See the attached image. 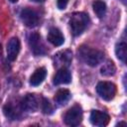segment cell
Listing matches in <instances>:
<instances>
[{
  "label": "cell",
  "mask_w": 127,
  "mask_h": 127,
  "mask_svg": "<svg viewBox=\"0 0 127 127\" xmlns=\"http://www.w3.org/2000/svg\"><path fill=\"white\" fill-rule=\"evenodd\" d=\"M32 1H34V2H44L45 0H32Z\"/></svg>",
  "instance_id": "21"
},
{
  "label": "cell",
  "mask_w": 127,
  "mask_h": 127,
  "mask_svg": "<svg viewBox=\"0 0 127 127\" xmlns=\"http://www.w3.org/2000/svg\"><path fill=\"white\" fill-rule=\"evenodd\" d=\"M115 71H116V67L112 61H106L100 68L101 74L105 76H111L115 73Z\"/></svg>",
  "instance_id": "18"
},
{
  "label": "cell",
  "mask_w": 127,
  "mask_h": 127,
  "mask_svg": "<svg viewBox=\"0 0 127 127\" xmlns=\"http://www.w3.org/2000/svg\"><path fill=\"white\" fill-rule=\"evenodd\" d=\"M71 59H72V55H71L70 51L65 50V51L60 52L57 55H55V58H54L55 65L56 66H60L61 65V67H66L70 64Z\"/></svg>",
  "instance_id": "12"
},
{
  "label": "cell",
  "mask_w": 127,
  "mask_h": 127,
  "mask_svg": "<svg viewBox=\"0 0 127 127\" xmlns=\"http://www.w3.org/2000/svg\"><path fill=\"white\" fill-rule=\"evenodd\" d=\"M77 53H78V58L83 63H85L90 66L98 65L104 59L103 52L96 49H92L87 46H81L78 49Z\"/></svg>",
  "instance_id": "1"
},
{
  "label": "cell",
  "mask_w": 127,
  "mask_h": 127,
  "mask_svg": "<svg viewBox=\"0 0 127 127\" xmlns=\"http://www.w3.org/2000/svg\"><path fill=\"white\" fill-rule=\"evenodd\" d=\"M20 105L23 111L35 112L38 110L40 104H39L37 96L33 93H29L22 98V100L20 101Z\"/></svg>",
  "instance_id": "8"
},
{
  "label": "cell",
  "mask_w": 127,
  "mask_h": 127,
  "mask_svg": "<svg viewBox=\"0 0 127 127\" xmlns=\"http://www.w3.org/2000/svg\"><path fill=\"white\" fill-rule=\"evenodd\" d=\"M41 108L43 113L45 114H51L53 112V107L51 105V103L49 102V100L45 97L42 98V102H41Z\"/></svg>",
  "instance_id": "19"
},
{
  "label": "cell",
  "mask_w": 127,
  "mask_h": 127,
  "mask_svg": "<svg viewBox=\"0 0 127 127\" xmlns=\"http://www.w3.org/2000/svg\"><path fill=\"white\" fill-rule=\"evenodd\" d=\"M92 8L94 13L96 14V16L98 18H102L104 17L105 13H106V4L101 1V0H95L92 3Z\"/></svg>",
  "instance_id": "17"
},
{
  "label": "cell",
  "mask_w": 127,
  "mask_h": 127,
  "mask_svg": "<svg viewBox=\"0 0 127 127\" xmlns=\"http://www.w3.org/2000/svg\"><path fill=\"white\" fill-rule=\"evenodd\" d=\"M48 41L51 44H53L54 46L59 47V46H62L64 44V38L62 32L58 28L53 27L50 29V31L48 33Z\"/></svg>",
  "instance_id": "13"
},
{
  "label": "cell",
  "mask_w": 127,
  "mask_h": 127,
  "mask_svg": "<svg viewBox=\"0 0 127 127\" xmlns=\"http://www.w3.org/2000/svg\"><path fill=\"white\" fill-rule=\"evenodd\" d=\"M71 81V74L69 72V70L66 67H61L59 68V70L56 72L53 82L56 85H60V84H67Z\"/></svg>",
  "instance_id": "11"
},
{
  "label": "cell",
  "mask_w": 127,
  "mask_h": 127,
  "mask_svg": "<svg viewBox=\"0 0 127 127\" xmlns=\"http://www.w3.org/2000/svg\"><path fill=\"white\" fill-rule=\"evenodd\" d=\"M22 108L20 105V102L18 104H15L13 102L6 103L3 106V113L6 116V118L10 120H19L22 117Z\"/></svg>",
  "instance_id": "7"
},
{
  "label": "cell",
  "mask_w": 127,
  "mask_h": 127,
  "mask_svg": "<svg viewBox=\"0 0 127 127\" xmlns=\"http://www.w3.org/2000/svg\"><path fill=\"white\" fill-rule=\"evenodd\" d=\"M67 3H68V0H58L57 5L60 10H64V9H65Z\"/></svg>",
  "instance_id": "20"
},
{
  "label": "cell",
  "mask_w": 127,
  "mask_h": 127,
  "mask_svg": "<svg viewBox=\"0 0 127 127\" xmlns=\"http://www.w3.org/2000/svg\"><path fill=\"white\" fill-rule=\"evenodd\" d=\"M20 52V41L18 38L13 37L9 40L7 44V58L9 61L13 62L16 60Z\"/></svg>",
  "instance_id": "10"
},
{
  "label": "cell",
  "mask_w": 127,
  "mask_h": 127,
  "mask_svg": "<svg viewBox=\"0 0 127 127\" xmlns=\"http://www.w3.org/2000/svg\"><path fill=\"white\" fill-rule=\"evenodd\" d=\"M9 1H11V2H13V3H15V2H17L18 0H9Z\"/></svg>",
  "instance_id": "22"
},
{
  "label": "cell",
  "mask_w": 127,
  "mask_h": 127,
  "mask_svg": "<svg viewBox=\"0 0 127 127\" xmlns=\"http://www.w3.org/2000/svg\"><path fill=\"white\" fill-rule=\"evenodd\" d=\"M115 54L117 56V58L125 63L126 62V55H127V46L125 42H119L116 44L115 46Z\"/></svg>",
  "instance_id": "16"
},
{
  "label": "cell",
  "mask_w": 127,
  "mask_h": 127,
  "mask_svg": "<svg viewBox=\"0 0 127 127\" xmlns=\"http://www.w3.org/2000/svg\"><path fill=\"white\" fill-rule=\"evenodd\" d=\"M20 18L23 24L29 28L36 27L39 24V15L38 13L30 8H24L20 13Z\"/></svg>",
  "instance_id": "6"
},
{
  "label": "cell",
  "mask_w": 127,
  "mask_h": 127,
  "mask_svg": "<svg viewBox=\"0 0 127 127\" xmlns=\"http://www.w3.org/2000/svg\"><path fill=\"white\" fill-rule=\"evenodd\" d=\"M28 43H29L31 51L34 53V55L42 56L47 53L46 48L41 41V36L38 33H36V32L31 33L28 37Z\"/></svg>",
  "instance_id": "5"
},
{
  "label": "cell",
  "mask_w": 127,
  "mask_h": 127,
  "mask_svg": "<svg viewBox=\"0 0 127 127\" xmlns=\"http://www.w3.org/2000/svg\"><path fill=\"white\" fill-rule=\"evenodd\" d=\"M46 76H47L46 68L45 67H39L31 75V77H30V84L33 85V86H38V85H40L44 81Z\"/></svg>",
  "instance_id": "14"
},
{
  "label": "cell",
  "mask_w": 127,
  "mask_h": 127,
  "mask_svg": "<svg viewBox=\"0 0 127 127\" xmlns=\"http://www.w3.org/2000/svg\"><path fill=\"white\" fill-rule=\"evenodd\" d=\"M64 121L68 126H77L82 121V109L79 105L70 107L64 116Z\"/></svg>",
  "instance_id": "3"
},
{
  "label": "cell",
  "mask_w": 127,
  "mask_h": 127,
  "mask_svg": "<svg viewBox=\"0 0 127 127\" xmlns=\"http://www.w3.org/2000/svg\"><path fill=\"white\" fill-rule=\"evenodd\" d=\"M96 91L102 99L110 101L116 94V85L110 81H100L96 85Z\"/></svg>",
  "instance_id": "4"
},
{
  "label": "cell",
  "mask_w": 127,
  "mask_h": 127,
  "mask_svg": "<svg viewBox=\"0 0 127 127\" xmlns=\"http://www.w3.org/2000/svg\"><path fill=\"white\" fill-rule=\"evenodd\" d=\"M89 24V17L83 12H75L69 19V27L74 37L81 35Z\"/></svg>",
  "instance_id": "2"
},
{
  "label": "cell",
  "mask_w": 127,
  "mask_h": 127,
  "mask_svg": "<svg viewBox=\"0 0 127 127\" xmlns=\"http://www.w3.org/2000/svg\"><path fill=\"white\" fill-rule=\"evenodd\" d=\"M90 122L92 125L94 126H99V127H103L106 126L109 123L110 117L107 113L99 111V110H92L90 113Z\"/></svg>",
  "instance_id": "9"
},
{
  "label": "cell",
  "mask_w": 127,
  "mask_h": 127,
  "mask_svg": "<svg viewBox=\"0 0 127 127\" xmlns=\"http://www.w3.org/2000/svg\"><path fill=\"white\" fill-rule=\"evenodd\" d=\"M70 92L68 89H65V88H63V89H60L57 91V93L55 94V101L56 103H58L59 105H64L65 104L69 99H70Z\"/></svg>",
  "instance_id": "15"
}]
</instances>
